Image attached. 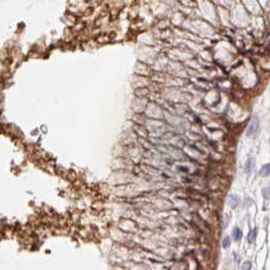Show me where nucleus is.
<instances>
[{"instance_id": "nucleus-1", "label": "nucleus", "mask_w": 270, "mask_h": 270, "mask_svg": "<svg viewBox=\"0 0 270 270\" xmlns=\"http://www.w3.org/2000/svg\"><path fill=\"white\" fill-rule=\"evenodd\" d=\"M259 125H260L259 118H258L257 115H254L253 117H252L251 121H250L249 127H248V129H247L248 137H253V136L257 133L258 129H259Z\"/></svg>"}, {"instance_id": "nucleus-2", "label": "nucleus", "mask_w": 270, "mask_h": 270, "mask_svg": "<svg viewBox=\"0 0 270 270\" xmlns=\"http://www.w3.org/2000/svg\"><path fill=\"white\" fill-rule=\"evenodd\" d=\"M260 175L261 176H267V175L270 174V163H267V164L263 165L262 168L260 169Z\"/></svg>"}, {"instance_id": "nucleus-3", "label": "nucleus", "mask_w": 270, "mask_h": 270, "mask_svg": "<svg viewBox=\"0 0 270 270\" xmlns=\"http://www.w3.org/2000/svg\"><path fill=\"white\" fill-rule=\"evenodd\" d=\"M232 236H233L234 241H240L242 236H243V232L238 227H234L233 230H232Z\"/></svg>"}, {"instance_id": "nucleus-4", "label": "nucleus", "mask_w": 270, "mask_h": 270, "mask_svg": "<svg viewBox=\"0 0 270 270\" xmlns=\"http://www.w3.org/2000/svg\"><path fill=\"white\" fill-rule=\"evenodd\" d=\"M256 236H257V228H253V229L250 231L249 236H248V242L250 244L254 243L256 240Z\"/></svg>"}, {"instance_id": "nucleus-5", "label": "nucleus", "mask_w": 270, "mask_h": 270, "mask_svg": "<svg viewBox=\"0 0 270 270\" xmlns=\"http://www.w3.org/2000/svg\"><path fill=\"white\" fill-rule=\"evenodd\" d=\"M229 246H230L229 238H228V236H225V238H223V241H222V247H223L224 249H227Z\"/></svg>"}, {"instance_id": "nucleus-6", "label": "nucleus", "mask_w": 270, "mask_h": 270, "mask_svg": "<svg viewBox=\"0 0 270 270\" xmlns=\"http://www.w3.org/2000/svg\"><path fill=\"white\" fill-rule=\"evenodd\" d=\"M251 269V263L249 261H246L245 263L243 264V267H242V270H250Z\"/></svg>"}]
</instances>
